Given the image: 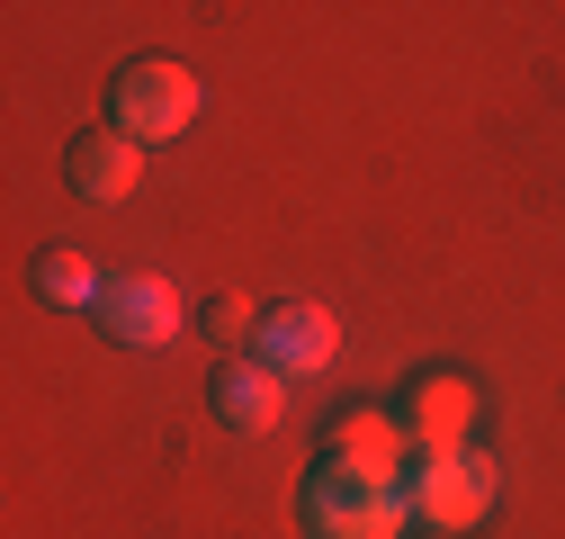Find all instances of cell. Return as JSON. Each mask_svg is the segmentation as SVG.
Masks as SVG:
<instances>
[{"instance_id":"6da1fadb","label":"cell","mask_w":565,"mask_h":539,"mask_svg":"<svg viewBox=\"0 0 565 539\" xmlns=\"http://www.w3.org/2000/svg\"><path fill=\"white\" fill-rule=\"evenodd\" d=\"M404 512H413V530H431V539H467V530L493 512V458H476V450H431V458H413Z\"/></svg>"},{"instance_id":"7a4b0ae2","label":"cell","mask_w":565,"mask_h":539,"mask_svg":"<svg viewBox=\"0 0 565 539\" xmlns=\"http://www.w3.org/2000/svg\"><path fill=\"white\" fill-rule=\"evenodd\" d=\"M189 117H198V73L171 54H135L108 82V126L135 145H171V135H189Z\"/></svg>"},{"instance_id":"3957f363","label":"cell","mask_w":565,"mask_h":539,"mask_svg":"<svg viewBox=\"0 0 565 539\" xmlns=\"http://www.w3.org/2000/svg\"><path fill=\"white\" fill-rule=\"evenodd\" d=\"M297 512H306L315 539H404V521H413V512H404V486L350 477V467H332V458H315Z\"/></svg>"},{"instance_id":"277c9868","label":"cell","mask_w":565,"mask_h":539,"mask_svg":"<svg viewBox=\"0 0 565 539\" xmlns=\"http://www.w3.org/2000/svg\"><path fill=\"white\" fill-rule=\"evenodd\" d=\"M90 315H99L108 342H126V351H162L171 332H180V288L162 279V270H126V279L99 288Z\"/></svg>"},{"instance_id":"5b68a950","label":"cell","mask_w":565,"mask_h":539,"mask_svg":"<svg viewBox=\"0 0 565 539\" xmlns=\"http://www.w3.org/2000/svg\"><path fill=\"white\" fill-rule=\"evenodd\" d=\"M252 342H260V360H269L278 378H315V369H332L341 332H332V315H323L315 297H269Z\"/></svg>"},{"instance_id":"8992f818","label":"cell","mask_w":565,"mask_h":539,"mask_svg":"<svg viewBox=\"0 0 565 539\" xmlns=\"http://www.w3.org/2000/svg\"><path fill=\"white\" fill-rule=\"evenodd\" d=\"M404 450H413V432H404V414H386V404H350V414H332V432H323V458L350 467V477H377V486H404Z\"/></svg>"},{"instance_id":"52a82bcc","label":"cell","mask_w":565,"mask_h":539,"mask_svg":"<svg viewBox=\"0 0 565 539\" xmlns=\"http://www.w3.org/2000/svg\"><path fill=\"white\" fill-rule=\"evenodd\" d=\"M476 387L458 378V369H422L413 387H404V432H413V450L431 458V450H467V432H476Z\"/></svg>"},{"instance_id":"ba28073f","label":"cell","mask_w":565,"mask_h":539,"mask_svg":"<svg viewBox=\"0 0 565 539\" xmlns=\"http://www.w3.org/2000/svg\"><path fill=\"white\" fill-rule=\"evenodd\" d=\"M63 171H73V189L90 198V208H117V198H135V180H145V145L117 135V126H90V135H73Z\"/></svg>"},{"instance_id":"9c48e42d","label":"cell","mask_w":565,"mask_h":539,"mask_svg":"<svg viewBox=\"0 0 565 539\" xmlns=\"http://www.w3.org/2000/svg\"><path fill=\"white\" fill-rule=\"evenodd\" d=\"M206 404H216L225 432H269L278 414H288V378H278L269 360H225L216 378H206Z\"/></svg>"},{"instance_id":"30bf717a","label":"cell","mask_w":565,"mask_h":539,"mask_svg":"<svg viewBox=\"0 0 565 539\" xmlns=\"http://www.w3.org/2000/svg\"><path fill=\"white\" fill-rule=\"evenodd\" d=\"M99 270L82 261V252H36V297L45 306H99Z\"/></svg>"},{"instance_id":"8fae6325","label":"cell","mask_w":565,"mask_h":539,"mask_svg":"<svg viewBox=\"0 0 565 539\" xmlns=\"http://www.w3.org/2000/svg\"><path fill=\"white\" fill-rule=\"evenodd\" d=\"M206 332H216V342H234V332H260V315H252V297H206Z\"/></svg>"}]
</instances>
